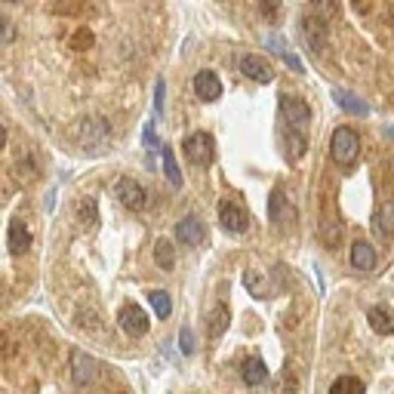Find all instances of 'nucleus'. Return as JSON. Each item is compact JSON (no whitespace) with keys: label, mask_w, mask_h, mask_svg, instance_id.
<instances>
[{"label":"nucleus","mask_w":394,"mask_h":394,"mask_svg":"<svg viewBox=\"0 0 394 394\" xmlns=\"http://www.w3.org/2000/svg\"><path fill=\"white\" fill-rule=\"evenodd\" d=\"M330 154H333V161H336L339 166H351V164L357 161V154H360V139H357V133L351 130V127H339L336 133H333Z\"/></svg>","instance_id":"f257e3e1"},{"label":"nucleus","mask_w":394,"mask_h":394,"mask_svg":"<svg viewBox=\"0 0 394 394\" xmlns=\"http://www.w3.org/2000/svg\"><path fill=\"white\" fill-rule=\"evenodd\" d=\"M99 376H102V367L96 364L90 355H83V351H74L71 355V379L78 388H90V385L99 382Z\"/></svg>","instance_id":"f03ea898"},{"label":"nucleus","mask_w":394,"mask_h":394,"mask_svg":"<svg viewBox=\"0 0 394 394\" xmlns=\"http://www.w3.org/2000/svg\"><path fill=\"white\" fill-rule=\"evenodd\" d=\"M182 151H185V157L195 166H209L216 157V148H213V139L207 136V133H195V136H188L182 142Z\"/></svg>","instance_id":"7ed1b4c3"},{"label":"nucleus","mask_w":394,"mask_h":394,"mask_svg":"<svg viewBox=\"0 0 394 394\" xmlns=\"http://www.w3.org/2000/svg\"><path fill=\"white\" fill-rule=\"evenodd\" d=\"M117 324H121L123 333H130V336H145L148 333V314H145V308L136 305V302H127V305L121 308Z\"/></svg>","instance_id":"20e7f679"},{"label":"nucleus","mask_w":394,"mask_h":394,"mask_svg":"<svg viewBox=\"0 0 394 394\" xmlns=\"http://www.w3.org/2000/svg\"><path fill=\"white\" fill-rule=\"evenodd\" d=\"M114 195H117V200H121L123 207H127V209H136V213H139L142 207H145V197H148L145 188H142L136 179H127V176L114 182Z\"/></svg>","instance_id":"39448f33"},{"label":"nucleus","mask_w":394,"mask_h":394,"mask_svg":"<svg viewBox=\"0 0 394 394\" xmlns=\"http://www.w3.org/2000/svg\"><path fill=\"white\" fill-rule=\"evenodd\" d=\"M268 213H271V222H274V228H278V231H290V225L296 222V209L290 207V200H287V195H283L281 188L271 195Z\"/></svg>","instance_id":"423d86ee"},{"label":"nucleus","mask_w":394,"mask_h":394,"mask_svg":"<svg viewBox=\"0 0 394 394\" xmlns=\"http://www.w3.org/2000/svg\"><path fill=\"white\" fill-rule=\"evenodd\" d=\"M219 222H222V228L231 234H244L250 228V216L238 204H231V200L219 204Z\"/></svg>","instance_id":"0eeeda50"},{"label":"nucleus","mask_w":394,"mask_h":394,"mask_svg":"<svg viewBox=\"0 0 394 394\" xmlns=\"http://www.w3.org/2000/svg\"><path fill=\"white\" fill-rule=\"evenodd\" d=\"M105 139H108L105 121H83L80 127H78V142L87 151H96L99 145H105Z\"/></svg>","instance_id":"6e6552de"},{"label":"nucleus","mask_w":394,"mask_h":394,"mask_svg":"<svg viewBox=\"0 0 394 394\" xmlns=\"http://www.w3.org/2000/svg\"><path fill=\"white\" fill-rule=\"evenodd\" d=\"M281 114H283V121H290V123H308L312 121V108L305 105V99L290 96V93H281Z\"/></svg>","instance_id":"1a4fd4ad"},{"label":"nucleus","mask_w":394,"mask_h":394,"mask_svg":"<svg viewBox=\"0 0 394 394\" xmlns=\"http://www.w3.org/2000/svg\"><path fill=\"white\" fill-rule=\"evenodd\" d=\"M240 71H244L250 80H256V83H271L274 80L271 62H268V59H262V56H244V62H240Z\"/></svg>","instance_id":"9d476101"},{"label":"nucleus","mask_w":394,"mask_h":394,"mask_svg":"<svg viewBox=\"0 0 394 394\" xmlns=\"http://www.w3.org/2000/svg\"><path fill=\"white\" fill-rule=\"evenodd\" d=\"M195 90H197V99H204V102H216V99L222 96V80L216 78L213 71H197Z\"/></svg>","instance_id":"9b49d317"},{"label":"nucleus","mask_w":394,"mask_h":394,"mask_svg":"<svg viewBox=\"0 0 394 394\" xmlns=\"http://www.w3.org/2000/svg\"><path fill=\"white\" fill-rule=\"evenodd\" d=\"M176 240L185 247H197L200 240H204V228H200L197 216H185V219L176 225Z\"/></svg>","instance_id":"f8f14e48"},{"label":"nucleus","mask_w":394,"mask_h":394,"mask_svg":"<svg viewBox=\"0 0 394 394\" xmlns=\"http://www.w3.org/2000/svg\"><path fill=\"white\" fill-rule=\"evenodd\" d=\"M302 35L305 40L312 44V49L317 56L324 53V44H326V28H324V19H314V16H308L305 22H302Z\"/></svg>","instance_id":"ddd939ff"},{"label":"nucleus","mask_w":394,"mask_h":394,"mask_svg":"<svg viewBox=\"0 0 394 394\" xmlns=\"http://www.w3.org/2000/svg\"><path fill=\"white\" fill-rule=\"evenodd\" d=\"M6 247H10V253L13 256H22L25 250L31 247V234L28 228H25V222H10V234H6Z\"/></svg>","instance_id":"4468645a"},{"label":"nucleus","mask_w":394,"mask_h":394,"mask_svg":"<svg viewBox=\"0 0 394 394\" xmlns=\"http://www.w3.org/2000/svg\"><path fill=\"white\" fill-rule=\"evenodd\" d=\"M373 225H376V231H379L385 240L394 238V200L379 204V209L373 213Z\"/></svg>","instance_id":"2eb2a0df"},{"label":"nucleus","mask_w":394,"mask_h":394,"mask_svg":"<svg viewBox=\"0 0 394 394\" xmlns=\"http://www.w3.org/2000/svg\"><path fill=\"white\" fill-rule=\"evenodd\" d=\"M367 317H370V326L379 333V336H391V333H394V314L385 305H373Z\"/></svg>","instance_id":"dca6fc26"},{"label":"nucleus","mask_w":394,"mask_h":394,"mask_svg":"<svg viewBox=\"0 0 394 394\" xmlns=\"http://www.w3.org/2000/svg\"><path fill=\"white\" fill-rule=\"evenodd\" d=\"M240 376H244V382H247V385L265 382V379H268V367H265V360H262V357H247V360H244V367H240Z\"/></svg>","instance_id":"f3484780"},{"label":"nucleus","mask_w":394,"mask_h":394,"mask_svg":"<svg viewBox=\"0 0 394 394\" xmlns=\"http://www.w3.org/2000/svg\"><path fill=\"white\" fill-rule=\"evenodd\" d=\"M351 265L360 268V271H370L376 265V253L367 240H355V247H351Z\"/></svg>","instance_id":"a211bd4d"},{"label":"nucleus","mask_w":394,"mask_h":394,"mask_svg":"<svg viewBox=\"0 0 394 394\" xmlns=\"http://www.w3.org/2000/svg\"><path fill=\"white\" fill-rule=\"evenodd\" d=\"M333 96H336V105L345 108V111H351V114H367V105L360 102L355 93H345V90H333Z\"/></svg>","instance_id":"6ab92c4d"},{"label":"nucleus","mask_w":394,"mask_h":394,"mask_svg":"<svg viewBox=\"0 0 394 394\" xmlns=\"http://www.w3.org/2000/svg\"><path fill=\"white\" fill-rule=\"evenodd\" d=\"M148 302H151V308H154V314H157V317H170V312H173V299H170V293L154 290V293H148Z\"/></svg>","instance_id":"aec40b11"},{"label":"nucleus","mask_w":394,"mask_h":394,"mask_svg":"<svg viewBox=\"0 0 394 394\" xmlns=\"http://www.w3.org/2000/svg\"><path fill=\"white\" fill-rule=\"evenodd\" d=\"M330 394H364V382L355 379V376H339V379L333 382Z\"/></svg>","instance_id":"412c9836"},{"label":"nucleus","mask_w":394,"mask_h":394,"mask_svg":"<svg viewBox=\"0 0 394 394\" xmlns=\"http://www.w3.org/2000/svg\"><path fill=\"white\" fill-rule=\"evenodd\" d=\"M154 262L161 265V268H166V271H170V268L176 265V253H173V244H170V240H157V247H154Z\"/></svg>","instance_id":"4be33fe9"},{"label":"nucleus","mask_w":394,"mask_h":394,"mask_svg":"<svg viewBox=\"0 0 394 394\" xmlns=\"http://www.w3.org/2000/svg\"><path fill=\"white\" fill-rule=\"evenodd\" d=\"M164 151V173H166V179L173 182L176 188L182 185V173H179V164H176V154H173V148H161Z\"/></svg>","instance_id":"5701e85b"},{"label":"nucleus","mask_w":394,"mask_h":394,"mask_svg":"<svg viewBox=\"0 0 394 394\" xmlns=\"http://www.w3.org/2000/svg\"><path fill=\"white\" fill-rule=\"evenodd\" d=\"M225 330H228V312H225V308H216V312L209 314V339H219Z\"/></svg>","instance_id":"b1692460"},{"label":"nucleus","mask_w":394,"mask_h":394,"mask_svg":"<svg viewBox=\"0 0 394 394\" xmlns=\"http://www.w3.org/2000/svg\"><path fill=\"white\" fill-rule=\"evenodd\" d=\"M78 216H80L83 225H96V222H99V207H96V200H93V197H83L80 204H78Z\"/></svg>","instance_id":"393cba45"},{"label":"nucleus","mask_w":394,"mask_h":394,"mask_svg":"<svg viewBox=\"0 0 394 394\" xmlns=\"http://www.w3.org/2000/svg\"><path fill=\"white\" fill-rule=\"evenodd\" d=\"M321 238L330 247L339 244V222H336V216H333V209H330V216H326V222H321Z\"/></svg>","instance_id":"a878e982"},{"label":"nucleus","mask_w":394,"mask_h":394,"mask_svg":"<svg viewBox=\"0 0 394 394\" xmlns=\"http://www.w3.org/2000/svg\"><path fill=\"white\" fill-rule=\"evenodd\" d=\"M268 44H274V47H278V53L283 56V62H287V65H290V68H293V71H299V74H302V71H305V65H302V59H299V56H293V53H290V49H287V47H283V44H281V40H278V37H271V40H268Z\"/></svg>","instance_id":"bb28decb"},{"label":"nucleus","mask_w":394,"mask_h":394,"mask_svg":"<svg viewBox=\"0 0 394 394\" xmlns=\"http://www.w3.org/2000/svg\"><path fill=\"white\" fill-rule=\"evenodd\" d=\"M179 345H182V351H185V355H191V351H195V336H191L188 326L179 333Z\"/></svg>","instance_id":"cd10ccee"},{"label":"nucleus","mask_w":394,"mask_h":394,"mask_svg":"<svg viewBox=\"0 0 394 394\" xmlns=\"http://www.w3.org/2000/svg\"><path fill=\"white\" fill-rule=\"evenodd\" d=\"M13 35H16V31H13V22L6 19V16H0V40L6 44V40H13Z\"/></svg>","instance_id":"c85d7f7f"},{"label":"nucleus","mask_w":394,"mask_h":394,"mask_svg":"<svg viewBox=\"0 0 394 394\" xmlns=\"http://www.w3.org/2000/svg\"><path fill=\"white\" fill-rule=\"evenodd\" d=\"M154 108L164 111V80H157V87H154Z\"/></svg>","instance_id":"c756f323"},{"label":"nucleus","mask_w":394,"mask_h":394,"mask_svg":"<svg viewBox=\"0 0 394 394\" xmlns=\"http://www.w3.org/2000/svg\"><path fill=\"white\" fill-rule=\"evenodd\" d=\"M145 145H148L151 151H154V148H164V145H157V136H154V127H151V123H148V130H145Z\"/></svg>","instance_id":"7c9ffc66"},{"label":"nucleus","mask_w":394,"mask_h":394,"mask_svg":"<svg viewBox=\"0 0 394 394\" xmlns=\"http://www.w3.org/2000/svg\"><path fill=\"white\" fill-rule=\"evenodd\" d=\"M90 40H93V37H90V35H80L78 40H71V44H80V47H90Z\"/></svg>","instance_id":"2f4dec72"},{"label":"nucleus","mask_w":394,"mask_h":394,"mask_svg":"<svg viewBox=\"0 0 394 394\" xmlns=\"http://www.w3.org/2000/svg\"><path fill=\"white\" fill-rule=\"evenodd\" d=\"M6 145V130H4V123H0V148Z\"/></svg>","instance_id":"473e14b6"}]
</instances>
